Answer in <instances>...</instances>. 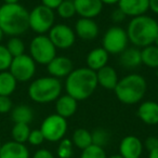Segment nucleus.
<instances>
[{
    "mask_svg": "<svg viewBox=\"0 0 158 158\" xmlns=\"http://www.w3.org/2000/svg\"><path fill=\"white\" fill-rule=\"evenodd\" d=\"M98 86L97 73L88 67L73 69L65 79L66 94L77 101H84L90 98Z\"/></svg>",
    "mask_w": 158,
    "mask_h": 158,
    "instance_id": "nucleus-1",
    "label": "nucleus"
},
{
    "mask_svg": "<svg viewBox=\"0 0 158 158\" xmlns=\"http://www.w3.org/2000/svg\"><path fill=\"white\" fill-rule=\"evenodd\" d=\"M29 12L20 3H3L0 7V28L10 37L21 36L29 29Z\"/></svg>",
    "mask_w": 158,
    "mask_h": 158,
    "instance_id": "nucleus-2",
    "label": "nucleus"
},
{
    "mask_svg": "<svg viewBox=\"0 0 158 158\" xmlns=\"http://www.w3.org/2000/svg\"><path fill=\"white\" fill-rule=\"evenodd\" d=\"M126 31L129 42L136 48H144L154 44L158 35V22L145 14L135 16L131 19Z\"/></svg>",
    "mask_w": 158,
    "mask_h": 158,
    "instance_id": "nucleus-3",
    "label": "nucleus"
},
{
    "mask_svg": "<svg viewBox=\"0 0 158 158\" xmlns=\"http://www.w3.org/2000/svg\"><path fill=\"white\" fill-rule=\"evenodd\" d=\"M147 90L146 79L140 74H129L120 78L114 89L119 102L126 105L140 103Z\"/></svg>",
    "mask_w": 158,
    "mask_h": 158,
    "instance_id": "nucleus-4",
    "label": "nucleus"
},
{
    "mask_svg": "<svg viewBox=\"0 0 158 158\" xmlns=\"http://www.w3.org/2000/svg\"><path fill=\"white\" fill-rule=\"evenodd\" d=\"M62 82L52 76L40 77L31 82L28 87V97L31 101L39 104L55 102L62 94Z\"/></svg>",
    "mask_w": 158,
    "mask_h": 158,
    "instance_id": "nucleus-5",
    "label": "nucleus"
},
{
    "mask_svg": "<svg viewBox=\"0 0 158 158\" xmlns=\"http://www.w3.org/2000/svg\"><path fill=\"white\" fill-rule=\"evenodd\" d=\"M29 55L40 65H48L56 56V48L46 35H37L29 44Z\"/></svg>",
    "mask_w": 158,
    "mask_h": 158,
    "instance_id": "nucleus-6",
    "label": "nucleus"
},
{
    "mask_svg": "<svg viewBox=\"0 0 158 158\" xmlns=\"http://www.w3.org/2000/svg\"><path fill=\"white\" fill-rule=\"evenodd\" d=\"M55 22V13L54 10L40 5L35 7L28 16V25L29 28L35 31L37 35H44L49 33Z\"/></svg>",
    "mask_w": 158,
    "mask_h": 158,
    "instance_id": "nucleus-7",
    "label": "nucleus"
},
{
    "mask_svg": "<svg viewBox=\"0 0 158 158\" xmlns=\"http://www.w3.org/2000/svg\"><path fill=\"white\" fill-rule=\"evenodd\" d=\"M40 130L46 141L52 143L60 142L67 132V121L66 118L57 114L49 115L41 123Z\"/></svg>",
    "mask_w": 158,
    "mask_h": 158,
    "instance_id": "nucleus-8",
    "label": "nucleus"
},
{
    "mask_svg": "<svg viewBox=\"0 0 158 158\" xmlns=\"http://www.w3.org/2000/svg\"><path fill=\"white\" fill-rule=\"evenodd\" d=\"M129 39L127 31L119 26H112L105 31L102 38V47L108 54H120L128 48Z\"/></svg>",
    "mask_w": 158,
    "mask_h": 158,
    "instance_id": "nucleus-9",
    "label": "nucleus"
},
{
    "mask_svg": "<svg viewBox=\"0 0 158 158\" xmlns=\"http://www.w3.org/2000/svg\"><path fill=\"white\" fill-rule=\"evenodd\" d=\"M9 72L13 75L18 82H27L36 74V62L29 54H22L13 57Z\"/></svg>",
    "mask_w": 158,
    "mask_h": 158,
    "instance_id": "nucleus-10",
    "label": "nucleus"
},
{
    "mask_svg": "<svg viewBox=\"0 0 158 158\" xmlns=\"http://www.w3.org/2000/svg\"><path fill=\"white\" fill-rule=\"evenodd\" d=\"M48 34V37L56 49H69L76 41V34L74 29L66 24H54Z\"/></svg>",
    "mask_w": 158,
    "mask_h": 158,
    "instance_id": "nucleus-11",
    "label": "nucleus"
},
{
    "mask_svg": "<svg viewBox=\"0 0 158 158\" xmlns=\"http://www.w3.org/2000/svg\"><path fill=\"white\" fill-rule=\"evenodd\" d=\"M142 141L135 135H127L120 141L119 154L123 158H141L143 153Z\"/></svg>",
    "mask_w": 158,
    "mask_h": 158,
    "instance_id": "nucleus-12",
    "label": "nucleus"
},
{
    "mask_svg": "<svg viewBox=\"0 0 158 158\" xmlns=\"http://www.w3.org/2000/svg\"><path fill=\"white\" fill-rule=\"evenodd\" d=\"M76 10V14L80 18L94 19L103 10L101 0H73Z\"/></svg>",
    "mask_w": 158,
    "mask_h": 158,
    "instance_id": "nucleus-13",
    "label": "nucleus"
},
{
    "mask_svg": "<svg viewBox=\"0 0 158 158\" xmlns=\"http://www.w3.org/2000/svg\"><path fill=\"white\" fill-rule=\"evenodd\" d=\"M47 69L50 76L54 78H66L74 69L73 61L67 56H55L47 65Z\"/></svg>",
    "mask_w": 158,
    "mask_h": 158,
    "instance_id": "nucleus-14",
    "label": "nucleus"
},
{
    "mask_svg": "<svg viewBox=\"0 0 158 158\" xmlns=\"http://www.w3.org/2000/svg\"><path fill=\"white\" fill-rule=\"evenodd\" d=\"M74 31L76 37L84 40H93L99 36L100 28L98 23L93 19L80 18L75 24Z\"/></svg>",
    "mask_w": 158,
    "mask_h": 158,
    "instance_id": "nucleus-15",
    "label": "nucleus"
},
{
    "mask_svg": "<svg viewBox=\"0 0 158 158\" xmlns=\"http://www.w3.org/2000/svg\"><path fill=\"white\" fill-rule=\"evenodd\" d=\"M118 9L123 12L126 16H140L149 10L148 0H119Z\"/></svg>",
    "mask_w": 158,
    "mask_h": 158,
    "instance_id": "nucleus-16",
    "label": "nucleus"
},
{
    "mask_svg": "<svg viewBox=\"0 0 158 158\" xmlns=\"http://www.w3.org/2000/svg\"><path fill=\"white\" fill-rule=\"evenodd\" d=\"M136 115L145 125H158V103L155 101L142 102L139 105Z\"/></svg>",
    "mask_w": 158,
    "mask_h": 158,
    "instance_id": "nucleus-17",
    "label": "nucleus"
},
{
    "mask_svg": "<svg viewBox=\"0 0 158 158\" xmlns=\"http://www.w3.org/2000/svg\"><path fill=\"white\" fill-rule=\"evenodd\" d=\"M0 158H29V151L24 143L9 141L2 144Z\"/></svg>",
    "mask_w": 158,
    "mask_h": 158,
    "instance_id": "nucleus-18",
    "label": "nucleus"
},
{
    "mask_svg": "<svg viewBox=\"0 0 158 158\" xmlns=\"http://www.w3.org/2000/svg\"><path fill=\"white\" fill-rule=\"evenodd\" d=\"M95 73H97V79L99 86H101L105 90H114L119 80L117 72L115 70L114 67L106 65Z\"/></svg>",
    "mask_w": 158,
    "mask_h": 158,
    "instance_id": "nucleus-19",
    "label": "nucleus"
},
{
    "mask_svg": "<svg viewBox=\"0 0 158 158\" xmlns=\"http://www.w3.org/2000/svg\"><path fill=\"white\" fill-rule=\"evenodd\" d=\"M108 59H110V54L103 47L95 48L93 50H91L87 55V67L94 70V72H98L102 67L107 65Z\"/></svg>",
    "mask_w": 158,
    "mask_h": 158,
    "instance_id": "nucleus-20",
    "label": "nucleus"
},
{
    "mask_svg": "<svg viewBox=\"0 0 158 158\" xmlns=\"http://www.w3.org/2000/svg\"><path fill=\"white\" fill-rule=\"evenodd\" d=\"M77 103L78 101L75 100L68 94L60 95L55 101V110L56 114L60 116L64 117V118H69L76 113L77 110Z\"/></svg>",
    "mask_w": 158,
    "mask_h": 158,
    "instance_id": "nucleus-21",
    "label": "nucleus"
},
{
    "mask_svg": "<svg viewBox=\"0 0 158 158\" xmlns=\"http://www.w3.org/2000/svg\"><path fill=\"white\" fill-rule=\"evenodd\" d=\"M119 55H120L119 56V63L125 68L131 69V68H135L142 64L140 48H136V47L127 48Z\"/></svg>",
    "mask_w": 158,
    "mask_h": 158,
    "instance_id": "nucleus-22",
    "label": "nucleus"
},
{
    "mask_svg": "<svg viewBox=\"0 0 158 158\" xmlns=\"http://www.w3.org/2000/svg\"><path fill=\"white\" fill-rule=\"evenodd\" d=\"M18 81L9 70L0 72V95L10 97L15 91Z\"/></svg>",
    "mask_w": 158,
    "mask_h": 158,
    "instance_id": "nucleus-23",
    "label": "nucleus"
},
{
    "mask_svg": "<svg viewBox=\"0 0 158 158\" xmlns=\"http://www.w3.org/2000/svg\"><path fill=\"white\" fill-rule=\"evenodd\" d=\"M34 118V112L28 105L25 104H20L12 108L11 110V119L15 123H31Z\"/></svg>",
    "mask_w": 158,
    "mask_h": 158,
    "instance_id": "nucleus-24",
    "label": "nucleus"
},
{
    "mask_svg": "<svg viewBox=\"0 0 158 158\" xmlns=\"http://www.w3.org/2000/svg\"><path fill=\"white\" fill-rule=\"evenodd\" d=\"M72 142L74 146L79 149H85L92 144V136L91 132L85 128H78L74 131L72 138Z\"/></svg>",
    "mask_w": 158,
    "mask_h": 158,
    "instance_id": "nucleus-25",
    "label": "nucleus"
},
{
    "mask_svg": "<svg viewBox=\"0 0 158 158\" xmlns=\"http://www.w3.org/2000/svg\"><path fill=\"white\" fill-rule=\"evenodd\" d=\"M142 64L149 68H158V48L155 44H149L141 50Z\"/></svg>",
    "mask_w": 158,
    "mask_h": 158,
    "instance_id": "nucleus-26",
    "label": "nucleus"
},
{
    "mask_svg": "<svg viewBox=\"0 0 158 158\" xmlns=\"http://www.w3.org/2000/svg\"><path fill=\"white\" fill-rule=\"evenodd\" d=\"M29 133H31V128L28 123H15L11 130L12 140L19 143H24V144L28 140Z\"/></svg>",
    "mask_w": 158,
    "mask_h": 158,
    "instance_id": "nucleus-27",
    "label": "nucleus"
},
{
    "mask_svg": "<svg viewBox=\"0 0 158 158\" xmlns=\"http://www.w3.org/2000/svg\"><path fill=\"white\" fill-rule=\"evenodd\" d=\"M6 47H7L8 51H9L10 54L13 57L22 55L25 53V44L20 37H18V36H15V37H10V39L8 40Z\"/></svg>",
    "mask_w": 158,
    "mask_h": 158,
    "instance_id": "nucleus-28",
    "label": "nucleus"
},
{
    "mask_svg": "<svg viewBox=\"0 0 158 158\" xmlns=\"http://www.w3.org/2000/svg\"><path fill=\"white\" fill-rule=\"evenodd\" d=\"M56 155L59 158H72L74 155V144L70 139H62L57 146Z\"/></svg>",
    "mask_w": 158,
    "mask_h": 158,
    "instance_id": "nucleus-29",
    "label": "nucleus"
},
{
    "mask_svg": "<svg viewBox=\"0 0 158 158\" xmlns=\"http://www.w3.org/2000/svg\"><path fill=\"white\" fill-rule=\"evenodd\" d=\"M56 12L60 18L65 19V20L72 19L76 14V10H75L73 0H64V1H62L61 5L56 8Z\"/></svg>",
    "mask_w": 158,
    "mask_h": 158,
    "instance_id": "nucleus-30",
    "label": "nucleus"
},
{
    "mask_svg": "<svg viewBox=\"0 0 158 158\" xmlns=\"http://www.w3.org/2000/svg\"><path fill=\"white\" fill-rule=\"evenodd\" d=\"M91 136H92V144L103 147V148L110 142V133L105 129H102V128L95 129L93 132H91Z\"/></svg>",
    "mask_w": 158,
    "mask_h": 158,
    "instance_id": "nucleus-31",
    "label": "nucleus"
},
{
    "mask_svg": "<svg viewBox=\"0 0 158 158\" xmlns=\"http://www.w3.org/2000/svg\"><path fill=\"white\" fill-rule=\"evenodd\" d=\"M80 158H107V156L103 147L91 144L87 148L82 149Z\"/></svg>",
    "mask_w": 158,
    "mask_h": 158,
    "instance_id": "nucleus-32",
    "label": "nucleus"
},
{
    "mask_svg": "<svg viewBox=\"0 0 158 158\" xmlns=\"http://www.w3.org/2000/svg\"><path fill=\"white\" fill-rule=\"evenodd\" d=\"M12 60H13V56L10 54L7 47L0 44V72L9 70Z\"/></svg>",
    "mask_w": 158,
    "mask_h": 158,
    "instance_id": "nucleus-33",
    "label": "nucleus"
},
{
    "mask_svg": "<svg viewBox=\"0 0 158 158\" xmlns=\"http://www.w3.org/2000/svg\"><path fill=\"white\" fill-rule=\"evenodd\" d=\"M44 141L46 140H44V134H42L41 130L40 129L31 130L28 140H27V142H28L29 144L33 145V146H39V145H41Z\"/></svg>",
    "mask_w": 158,
    "mask_h": 158,
    "instance_id": "nucleus-34",
    "label": "nucleus"
},
{
    "mask_svg": "<svg viewBox=\"0 0 158 158\" xmlns=\"http://www.w3.org/2000/svg\"><path fill=\"white\" fill-rule=\"evenodd\" d=\"M12 108H13V103L10 97L0 95V114H7L11 112Z\"/></svg>",
    "mask_w": 158,
    "mask_h": 158,
    "instance_id": "nucleus-35",
    "label": "nucleus"
},
{
    "mask_svg": "<svg viewBox=\"0 0 158 158\" xmlns=\"http://www.w3.org/2000/svg\"><path fill=\"white\" fill-rule=\"evenodd\" d=\"M144 147L148 152L153 151L155 148H158V138H156V136H148V138H146L144 143Z\"/></svg>",
    "mask_w": 158,
    "mask_h": 158,
    "instance_id": "nucleus-36",
    "label": "nucleus"
},
{
    "mask_svg": "<svg viewBox=\"0 0 158 158\" xmlns=\"http://www.w3.org/2000/svg\"><path fill=\"white\" fill-rule=\"evenodd\" d=\"M31 158H54V155L49 149L40 148L35 152V154H34V156Z\"/></svg>",
    "mask_w": 158,
    "mask_h": 158,
    "instance_id": "nucleus-37",
    "label": "nucleus"
},
{
    "mask_svg": "<svg viewBox=\"0 0 158 158\" xmlns=\"http://www.w3.org/2000/svg\"><path fill=\"white\" fill-rule=\"evenodd\" d=\"M127 16L123 14V12L121 11L120 9H117V10H114L112 13V21L114 23H120L123 22Z\"/></svg>",
    "mask_w": 158,
    "mask_h": 158,
    "instance_id": "nucleus-38",
    "label": "nucleus"
},
{
    "mask_svg": "<svg viewBox=\"0 0 158 158\" xmlns=\"http://www.w3.org/2000/svg\"><path fill=\"white\" fill-rule=\"evenodd\" d=\"M64 0H41V5L50 8L52 10H56V8L62 3Z\"/></svg>",
    "mask_w": 158,
    "mask_h": 158,
    "instance_id": "nucleus-39",
    "label": "nucleus"
},
{
    "mask_svg": "<svg viewBox=\"0 0 158 158\" xmlns=\"http://www.w3.org/2000/svg\"><path fill=\"white\" fill-rule=\"evenodd\" d=\"M149 1V10L154 13L158 14V0H148Z\"/></svg>",
    "mask_w": 158,
    "mask_h": 158,
    "instance_id": "nucleus-40",
    "label": "nucleus"
},
{
    "mask_svg": "<svg viewBox=\"0 0 158 158\" xmlns=\"http://www.w3.org/2000/svg\"><path fill=\"white\" fill-rule=\"evenodd\" d=\"M103 5H107V6H113V5H117L119 0H101Z\"/></svg>",
    "mask_w": 158,
    "mask_h": 158,
    "instance_id": "nucleus-41",
    "label": "nucleus"
},
{
    "mask_svg": "<svg viewBox=\"0 0 158 158\" xmlns=\"http://www.w3.org/2000/svg\"><path fill=\"white\" fill-rule=\"evenodd\" d=\"M148 158H158V148L148 152Z\"/></svg>",
    "mask_w": 158,
    "mask_h": 158,
    "instance_id": "nucleus-42",
    "label": "nucleus"
},
{
    "mask_svg": "<svg viewBox=\"0 0 158 158\" xmlns=\"http://www.w3.org/2000/svg\"><path fill=\"white\" fill-rule=\"evenodd\" d=\"M20 0H3L5 3H19Z\"/></svg>",
    "mask_w": 158,
    "mask_h": 158,
    "instance_id": "nucleus-43",
    "label": "nucleus"
},
{
    "mask_svg": "<svg viewBox=\"0 0 158 158\" xmlns=\"http://www.w3.org/2000/svg\"><path fill=\"white\" fill-rule=\"evenodd\" d=\"M107 158H123V157L120 154H115V155H110V157H107Z\"/></svg>",
    "mask_w": 158,
    "mask_h": 158,
    "instance_id": "nucleus-44",
    "label": "nucleus"
},
{
    "mask_svg": "<svg viewBox=\"0 0 158 158\" xmlns=\"http://www.w3.org/2000/svg\"><path fill=\"white\" fill-rule=\"evenodd\" d=\"M3 37H5V34H3V31H1V28H0V44H1V41H2Z\"/></svg>",
    "mask_w": 158,
    "mask_h": 158,
    "instance_id": "nucleus-45",
    "label": "nucleus"
},
{
    "mask_svg": "<svg viewBox=\"0 0 158 158\" xmlns=\"http://www.w3.org/2000/svg\"><path fill=\"white\" fill-rule=\"evenodd\" d=\"M155 44V46L158 48V35L156 36V38H155V40H154V44Z\"/></svg>",
    "mask_w": 158,
    "mask_h": 158,
    "instance_id": "nucleus-46",
    "label": "nucleus"
},
{
    "mask_svg": "<svg viewBox=\"0 0 158 158\" xmlns=\"http://www.w3.org/2000/svg\"><path fill=\"white\" fill-rule=\"evenodd\" d=\"M1 146H2V143H1V141H0V149H1Z\"/></svg>",
    "mask_w": 158,
    "mask_h": 158,
    "instance_id": "nucleus-47",
    "label": "nucleus"
},
{
    "mask_svg": "<svg viewBox=\"0 0 158 158\" xmlns=\"http://www.w3.org/2000/svg\"><path fill=\"white\" fill-rule=\"evenodd\" d=\"M157 22H158V21H157Z\"/></svg>",
    "mask_w": 158,
    "mask_h": 158,
    "instance_id": "nucleus-48",
    "label": "nucleus"
}]
</instances>
